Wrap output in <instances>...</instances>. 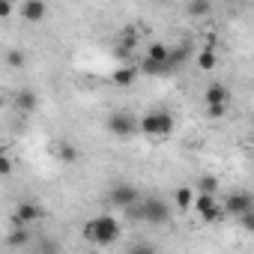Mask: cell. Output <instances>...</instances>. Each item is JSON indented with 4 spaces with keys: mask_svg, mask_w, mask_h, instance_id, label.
<instances>
[{
    "mask_svg": "<svg viewBox=\"0 0 254 254\" xmlns=\"http://www.w3.org/2000/svg\"><path fill=\"white\" fill-rule=\"evenodd\" d=\"M120 236V221L114 215H96L84 224V239L93 245H111Z\"/></svg>",
    "mask_w": 254,
    "mask_h": 254,
    "instance_id": "1",
    "label": "cell"
},
{
    "mask_svg": "<svg viewBox=\"0 0 254 254\" xmlns=\"http://www.w3.org/2000/svg\"><path fill=\"white\" fill-rule=\"evenodd\" d=\"M174 132V117L171 111L165 108H156V111H147L144 117H138V135H147V138H168Z\"/></svg>",
    "mask_w": 254,
    "mask_h": 254,
    "instance_id": "2",
    "label": "cell"
},
{
    "mask_svg": "<svg viewBox=\"0 0 254 254\" xmlns=\"http://www.w3.org/2000/svg\"><path fill=\"white\" fill-rule=\"evenodd\" d=\"M129 215L147 221V224H168L171 221V203H165L162 197H150V200H138L126 209Z\"/></svg>",
    "mask_w": 254,
    "mask_h": 254,
    "instance_id": "3",
    "label": "cell"
},
{
    "mask_svg": "<svg viewBox=\"0 0 254 254\" xmlns=\"http://www.w3.org/2000/svg\"><path fill=\"white\" fill-rule=\"evenodd\" d=\"M108 132L114 138H132V135H138V117L132 111H114L108 117Z\"/></svg>",
    "mask_w": 254,
    "mask_h": 254,
    "instance_id": "4",
    "label": "cell"
},
{
    "mask_svg": "<svg viewBox=\"0 0 254 254\" xmlns=\"http://www.w3.org/2000/svg\"><path fill=\"white\" fill-rule=\"evenodd\" d=\"M138 200H141V194H138V189L129 186V183H117V186H111V191H108V203H111L114 209H129V206L138 203Z\"/></svg>",
    "mask_w": 254,
    "mask_h": 254,
    "instance_id": "5",
    "label": "cell"
},
{
    "mask_svg": "<svg viewBox=\"0 0 254 254\" xmlns=\"http://www.w3.org/2000/svg\"><path fill=\"white\" fill-rule=\"evenodd\" d=\"M191 209L203 218V221H218L221 218V206H218V200H215V194H209V191H200V194H194V200H191Z\"/></svg>",
    "mask_w": 254,
    "mask_h": 254,
    "instance_id": "6",
    "label": "cell"
},
{
    "mask_svg": "<svg viewBox=\"0 0 254 254\" xmlns=\"http://www.w3.org/2000/svg\"><path fill=\"white\" fill-rule=\"evenodd\" d=\"M42 206L36 203V200H21L18 206H15V215H12V224H24V227H30V224H36V221H42Z\"/></svg>",
    "mask_w": 254,
    "mask_h": 254,
    "instance_id": "7",
    "label": "cell"
},
{
    "mask_svg": "<svg viewBox=\"0 0 254 254\" xmlns=\"http://www.w3.org/2000/svg\"><path fill=\"white\" fill-rule=\"evenodd\" d=\"M245 209H254V197L248 191H230L227 200H224V206H221V212H230L233 218L242 215Z\"/></svg>",
    "mask_w": 254,
    "mask_h": 254,
    "instance_id": "8",
    "label": "cell"
},
{
    "mask_svg": "<svg viewBox=\"0 0 254 254\" xmlns=\"http://www.w3.org/2000/svg\"><path fill=\"white\" fill-rule=\"evenodd\" d=\"M135 48H138V30H123L120 33V42H117V57L123 60H135Z\"/></svg>",
    "mask_w": 254,
    "mask_h": 254,
    "instance_id": "9",
    "label": "cell"
},
{
    "mask_svg": "<svg viewBox=\"0 0 254 254\" xmlns=\"http://www.w3.org/2000/svg\"><path fill=\"white\" fill-rule=\"evenodd\" d=\"M48 6H45V0H24V6H21V18L27 24H39L45 18Z\"/></svg>",
    "mask_w": 254,
    "mask_h": 254,
    "instance_id": "10",
    "label": "cell"
},
{
    "mask_svg": "<svg viewBox=\"0 0 254 254\" xmlns=\"http://www.w3.org/2000/svg\"><path fill=\"white\" fill-rule=\"evenodd\" d=\"M138 75H141L138 63H126V66H120V69L111 75V81H114L117 87H132V84L138 81Z\"/></svg>",
    "mask_w": 254,
    "mask_h": 254,
    "instance_id": "11",
    "label": "cell"
},
{
    "mask_svg": "<svg viewBox=\"0 0 254 254\" xmlns=\"http://www.w3.org/2000/svg\"><path fill=\"white\" fill-rule=\"evenodd\" d=\"M12 102H15V111H21V114H30V111H36V105H39V99H36L33 90H18Z\"/></svg>",
    "mask_w": 254,
    "mask_h": 254,
    "instance_id": "12",
    "label": "cell"
},
{
    "mask_svg": "<svg viewBox=\"0 0 254 254\" xmlns=\"http://www.w3.org/2000/svg\"><path fill=\"white\" fill-rule=\"evenodd\" d=\"M218 102H230V90L224 84H209L203 93V105H218Z\"/></svg>",
    "mask_w": 254,
    "mask_h": 254,
    "instance_id": "13",
    "label": "cell"
},
{
    "mask_svg": "<svg viewBox=\"0 0 254 254\" xmlns=\"http://www.w3.org/2000/svg\"><path fill=\"white\" fill-rule=\"evenodd\" d=\"M27 242H30V233H27L24 224H15V230L6 236V245H9V248H24Z\"/></svg>",
    "mask_w": 254,
    "mask_h": 254,
    "instance_id": "14",
    "label": "cell"
},
{
    "mask_svg": "<svg viewBox=\"0 0 254 254\" xmlns=\"http://www.w3.org/2000/svg\"><path fill=\"white\" fill-rule=\"evenodd\" d=\"M191 200H194V191H191L189 186H183V189L174 191V206H177V209H183V212L191 209Z\"/></svg>",
    "mask_w": 254,
    "mask_h": 254,
    "instance_id": "15",
    "label": "cell"
},
{
    "mask_svg": "<svg viewBox=\"0 0 254 254\" xmlns=\"http://www.w3.org/2000/svg\"><path fill=\"white\" fill-rule=\"evenodd\" d=\"M168 45H162V42H153L150 48H147V60H156V63H162L165 69H168Z\"/></svg>",
    "mask_w": 254,
    "mask_h": 254,
    "instance_id": "16",
    "label": "cell"
},
{
    "mask_svg": "<svg viewBox=\"0 0 254 254\" xmlns=\"http://www.w3.org/2000/svg\"><path fill=\"white\" fill-rule=\"evenodd\" d=\"M218 66V57H215V48H203L200 54H197V69H203V72H209V69H215Z\"/></svg>",
    "mask_w": 254,
    "mask_h": 254,
    "instance_id": "17",
    "label": "cell"
},
{
    "mask_svg": "<svg viewBox=\"0 0 254 254\" xmlns=\"http://www.w3.org/2000/svg\"><path fill=\"white\" fill-rule=\"evenodd\" d=\"M57 159H60L63 165H75V162H78V147H72L69 141L57 144Z\"/></svg>",
    "mask_w": 254,
    "mask_h": 254,
    "instance_id": "18",
    "label": "cell"
},
{
    "mask_svg": "<svg viewBox=\"0 0 254 254\" xmlns=\"http://www.w3.org/2000/svg\"><path fill=\"white\" fill-rule=\"evenodd\" d=\"M209 9H212V0H189V15L191 18H203V15H209Z\"/></svg>",
    "mask_w": 254,
    "mask_h": 254,
    "instance_id": "19",
    "label": "cell"
},
{
    "mask_svg": "<svg viewBox=\"0 0 254 254\" xmlns=\"http://www.w3.org/2000/svg\"><path fill=\"white\" fill-rule=\"evenodd\" d=\"M24 63H27L24 51H18V48L6 51V66H9V69H24Z\"/></svg>",
    "mask_w": 254,
    "mask_h": 254,
    "instance_id": "20",
    "label": "cell"
},
{
    "mask_svg": "<svg viewBox=\"0 0 254 254\" xmlns=\"http://www.w3.org/2000/svg\"><path fill=\"white\" fill-rule=\"evenodd\" d=\"M186 57H189L186 45H183V48H174V51H168V69H177V66H183V63H186Z\"/></svg>",
    "mask_w": 254,
    "mask_h": 254,
    "instance_id": "21",
    "label": "cell"
},
{
    "mask_svg": "<svg viewBox=\"0 0 254 254\" xmlns=\"http://www.w3.org/2000/svg\"><path fill=\"white\" fill-rule=\"evenodd\" d=\"M227 105H230V102H218V105H206V117H209V120H221V117L227 114Z\"/></svg>",
    "mask_w": 254,
    "mask_h": 254,
    "instance_id": "22",
    "label": "cell"
},
{
    "mask_svg": "<svg viewBox=\"0 0 254 254\" xmlns=\"http://www.w3.org/2000/svg\"><path fill=\"white\" fill-rule=\"evenodd\" d=\"M197 189H200V191H209V194H215V189H218V180H215V177H200V180H197Z\"/></svg>",
    "mask_w": 254,
    "mask_h": 254,
    "instance_id": "23",
    "label": "cell"
},
{
    "mask_svg": "<svg viewBox=\"0 0 254 254\" xmlns=\"http://www.w3.org/2000/svg\"><path fill=\"white\" fill-rule=\"evenodd\" d=\"M15 171V165H12V159L6 156V153H0V177H9Z\"/></svg>",
    "mask_w": 254,
    "mask_h": 254,
    "instance_id": "24",
    "label": "cell"
},
{
    "mask_svg": "<svg viewBox=\"0 0 254 254\" xmlns=\"http://www.w3.org/2000/svg\"><path fill=\"white\" fill-rule=\"evenodd\" d=\"M12 12H15V3H12V0H0V21L12 18Z\"/></svg>",
    "mask_w": 254,
    "mask_h": 254,
    "instance_id": "25",
    "label": "cell"
},
{
    "mask_svg": "<svg viewBox=\"0 0 254 254\" xmlns=\"http://www.w3.org/2000/svg\"><path fill=\"white\" fill-rule=\"evenodd\" d=\"M12 3H18V0H12Z\"/></svg>",
    "mask_w": 254,
    "mask_h": 254,
    "instance_id": "26",
    "label": "cell"
}]
</instances>
